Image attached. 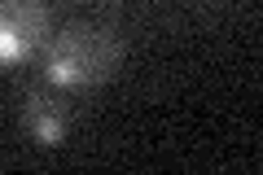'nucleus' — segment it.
Masks as SVG:
<instances>
[{
	"mask_svg": "<svg viewBox=\"0 0 263 175\" xmlns=\"http://www.w3.org/2000/svg\"><path fill=\"white\" fill-rule=\"evenodd\" d=\"M40 66H44V79L66 92L101 88L123 66V40L114 27H101V22H70L44 40Z\"/></svg>",
	"mask_w": 263,
	"mask_h": 175,
	"instance_id": "nucleus-1",
	"label": "nucleus"
},
{
	"mask_svg": "<svg viewBox=\"0 0 263 175\" xmlns=\"http://www.w3.org/2000/svg\"><path fill=\"white\" fill-rule=\"evenodd\" d=\"M48 5L44 0H0V66H22L44 48Z\"/></svg>",
	"mask_w": 263,
	"mask_h": 175,
	"instance_id": "nucleus-2",
	"label": "nucleus"
},
{
	"mask_svg": "<svg viewBox=\"0 0 263 175\" xmlns=\"http://www.w3.org/2000/svg\"><path fill=\"white\" fill-rule=\"evenodd\" d=\"M22 119H27V131L48 149L62 145L66 131H70V110H66V101H57L53 92H31Z\"/></svg>",
	"mask_w": 263,
	"mask_h": 175,
	"instance_id": "nucleus-3",
	"label": "nucleus"
}]
</instances>
